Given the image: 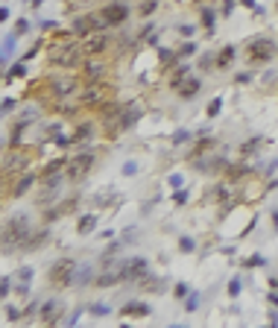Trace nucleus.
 I'll return each mask as SVG.
<instances>
[{"label": "nucleus", "instance_id": "nucleus-53", "mask_svg": "<svg viewBox=\"0 0 278 328\" xmlns=\"http://www.w3.org/2000/svg\"><path fill=\"white\" fill-rule=\"evenodd\" d=\"M170 185H173V187H182V176H170Z\"/></svg>", "mask_w": 278, "mask_h": 328}, {"label": "nucleus", "instance_id": "nucleus-3", "mask_svg": "<svg viewBox=\"0 0 278 328\" xmlns=\"http://www.w3.org/2000/svg\"><path fill=\"white\" fill-rule=\"evenodd\" d=\"M115 97H117V85L112 79L82 85L79 94H76V100L82 103V108H85V112H97V108H103L105 103H112Z\"/></svg>", "mask_w": 278, "mask_h": 328}, {"label": "nucleus", "instance_id": "nucleus-25", "mask_svg": "<svg viewBox=\"0 0 278 328\" xmlns=\"http://www.w3.org/2000/svg\"><path fill=\"white\" fill-rule=\"evenodd\" d=\"M234 59H237V47L234 44H226L217 50V73H226V70H232Z\"/></svg>", "mask_w": 278, "mask_h": 328}, {"label": "nucleus", "instance_id": "nucleus-39", "mask_svg": "<svg viewBox=\"0 0 278 328\" xmlns=\"http://www.w3.org/2000/svg\"><path fill=\"white\" fill-rule=\"evenodd\" d=\"M179 252H185V255H190V252H197V243H193V237H187V234H182V237H179Z\"/></svg>", "mask_w": 278, "mask_h": 328}, {"label": "nucleus", "instance_id": "nucleus-29", "mask_svg": "<svg viewBox=\"0 0 278 328\" xmlns=\"http://www.w3.org/2000/svg\"><path fill=\"white\" fill-rule=\"evenodd\" d=\"M23 76H26V68H23V59H21V62H15V65H9V68H6V73H3V82L9 85L12 79H23Z\"/></svg>", "mask_w": 278, "mask_h": 328}, {"label": "nucleus", "instance_id": "nucleus-31", "mask_svg": "<svg viewBox=\"0 0 278 328\" xmlns=\"http://www.w3.org/2000/svg\"><path fill=\"white\" fill-rule=\"evenodd\" d=\"M176 53H179V62L190 59L193 53H197V41H193V38H185L182 44H176Z\"/></svg>", "mask_w": 278, "mask_h": 328}, {"label": "nucleus", "instance_id": "nucleus-50", "mask_svg": "<svg viewBox=\"0 0 278 328\" xmlns=\"http://www.w3.org/2000/svg\"><path fill=\"white\" fill-rule=\"evenodd\" d=\"M120 173H123V176H135V173H138V164H135V161H126Z\"/></svg>", "mask_w": 278, "mask_h": 328}, {"label": "nucleus", "instance_id": "nucleus-1", "mask_svg": "<svg viewBox=\"0 0 278 328\" xmlns=\"http://www.w3.org/2000/svg\"><path fill=\"white\" fill-rule=\"evenodd\" d=\"M44 59L50 68L59 70H79V65L85 62V50H82V41L73 35V30H53L50 38H47L44 47Z\"/></svg>", "mask_w": 278, "mask_h": 328}, {"label": "nucleus", "instance_id": "nucleus-2", "mask_svg": "<svg viewBox=\"0 0 278 328\" xmlns=\"http://www.w3.org/2000/svg\"><path fill=\"white\" fill-rule=\"evenodd\" d=\"M144 117V105H132L126 103V108L120 112L117 117H112V120H105V123H100V135H103L105 141H117L123 138L126 132H132V129L138 126V120Z\"/></svg>", "mask_w": 278, "mask_h": 328}, {"label": "nucleus", "instance_id": "nucleus-18", "mask_svg": "<svg viewBox=\"0 0 278 328\" xmlns=\"http://www.w3.org/2000/svg\"><path fill=\"white\" fill-rule=\"evenodd\" d=\"M217 147H220L217 135H197L193 144H190V150H187V161H190V158H199V155H208V152H214Z\"/></svg>", "mask_w": 278, "mask_h": 328}, {"label": "nucleus", "instance_id": "nucleus-32", "mask_svg": "<svg viewBox=\"0 0 278 328\" xmlns=\"http://www.w3.org/2000/svg\"><path fill=\"white\" fill-rule=\"evenodd\" d=\"M94 205H97V208H108V205H115V208H117L115 190H100V194L94 197Z\"/></svg>", "mask_w": 278, "mask_h": 328}, {"label": "nucleus", "instance_id": "nucleus-54", "mask_svg": "<svg viewBox=\"0 0 278 328\" xmlns=\"http://www.w3.org/2000/svg\"><path fill=\"white\" fill-rule=\"evenodd\" d=\"M269 290H278V276H269Z\"/></svg>", "mask_w": 278, "mask_h": 328}, {"label": "nucleus", "instance_id": "nucleus-43", "mask_svg": "<svg viewBox=\"0 0 278 328\" xmlns=\"http://www.w3.org/2000/svg\"><path fill=\"white\" fill-rule=\"evenodd\" d=\"M0 293H3V302L12 296V276H3L0 279Z\"/></svg>", "mask_w": 278, "mask_h": 328}, {"label": "nucleus", "instance_id": "nucleus-27", "mask_svg": "<svg viewBox=\"0 0 278 328\" xmlns=\"http://www.w3.org/2000/svg\"><path fill=\"white\" fill-rule=\"evenodd\" d=\"M94 279H97V272L91 267H76V276H73V287H94Z\"/></svg>", "mask_w": 278, "mask_h": 328}, {"label": "nucleus", "instance_id": "nucleus-12", "mask_svg": "<svg viewBox=\"0 0 278 328\" xmlns=\"http://www.w3.org/2000/svg\"><path fill=\"white\" fill-rule=\"evenodd\" d=\"M82 41V50H85V56L88 59H97V56H112V50H115V38L108 30H100V33H91L79 38Z\"/></svg>", "mask_w": 278, "mask_h": 328}, {"label": "nucleus", "instance_id": "nucleus-8", "mask_svg": "<svg viewBox=\"0 0 278 328\" xmlns=\"http://www.w3.org/2000/svg\"><path fill=\"white\" fill-rule=\"evenodd\" d=\"M38 182H41L38 167H30V170H23V173L15 176V179H3V202L23 199L26 194H33V187H38Z\"/></svg>", "mask_w": 278, "mask_h": 328}, {"label": "nucleus", "instance_id": "nucleus-44", "mask_svg": "<svg viewBox=\"0 0 278 328\" xmlns=\"http://www.w3.org/2000/svg\"><path fill=\"white\" fill-rule=\"evenodd\" d=\"M170 293H173L176 299H187V293H190V290H187V284H182V281H176L173 287H170Z\"/></svg>", "mask_w": 278, "mask_h": 328}, {"label": "nucleus", "instance_id": "nucleus-7", "mask_svg": "<svg viewBox=\"0 0 278 328\" xmlns=\"http://www.w3.org/2000/svg\"><path fill=\"white\" fill-rule=\"evenodd\" d=\"M33 229L35 226L30 223V217H6V223H3V255H9L12 249L18 252Z\"/></svg>", "mask_w": 278, "mask_h": 328}, {"label": "nucleus", "instance_id": "nucleus-23", "mask_svg": "<svg viewBox=\"0 0 278 328\" xmlns=\"http://www.w3.org/2000/svg\"><path fill=\"white\" fill-rule=\"evenodd\" d=\"M197 12H199V30H205V35H214V26H217V15H220V9H214L211 3H202Z\"/></svg>", "mask_w": 278, "mask_h": 328}, {"label": "nucleus", "instance_id": "nucleus-6", "mask_svg": "<svg viewBox=\"0 0 278 328\" xmlns=\"http://www.w3.org/2000/svg\"><path fill=\"white\" fill-rule=\"evenodd\" d=\"M76 267H79V261L70 258V255L53 261L50 269H47V287H50V290H70V287H73Z\"/></svg>", "mask_w": 278, "mask_h": 328}, {"label": "nucleus", "instance_id": "nucleus-16", "mask_svg": "<svg viewBox=\"0 0 278 328\" xmlns=\"http://www.w3.org/2000/svg\"><path fill=\"white\" fill-rule=\"evenodd\" d=\"M65 319V302L62 299H47L38 305V325H59Z\"/></svg>", "mask_w": 278, "mask_h": 328}, {"label": "nucleus", "instance_id": "nucleus-41", "mask_svg": "<svg viewBox=\"0 0 278 328\" xmlns=\"http://www.w3.org/2000/svg\"><path fill=\"white\" fill-rule=\"evenodd\" d=\"M33 276H35V269H33V267H21L18 272H15V279L23 281V284H30V281H33Z\"/></svg>", "mask_w": 278, "mask_h": 328}, {"label": "nucleus", "instance_id": "nucleus-24", "mask_svg": "<svg viewBox=\"0 0 278 328\" xmlns=\"http://www.w3.org/2000/svg\"><path fill=\"white\" fill-rule=\"evenodd\" d=\"M150 314H152V308L147 302H141V299L126 302L123 308H120V316H123V319H147Z\"/></svg>", "mask_w": 278, "mask_h": 328}, {"label": "nucleus", "instance_id": "nucleus-55", "mask_svg": "<svg viewBox=\"0 0 278 328\" xmlns=\"http://www.w3.org/2000/svg\"><path fill=\"white\" fill-rule=\"evenodd\" d=\"M240 6H246V9H255V0H237Z\"/></svg>", "mask_w": 278, "mask_h": 328}, {"label": "nucleus", "instance_id": "nucleus-22", "mask_svg": "<svg viewBox=\"0 0 278 328\" xmlns=\"http://www.w3.org/2000/svg\"><path fill=\"white\" fill-rule=\"evenodd\" d=\"M135 287H138L141 293H150V296H152V293H155V296H161V293H167V281H164L161 276H152V272H147V276H144Z\"/></svg>", "mask_w": 278, "mask_h": 328}, {"label": "nucleus", "instance_id": "nucleus-37", "mask_svg": "<svg viewBox=\"0 0 278 328\" xmlns=\"http://www.w3.org/2000/svg\"><path fill=\"white\" fill-rule=\"evenodd\" d=\"M190 138H193V135H190V129H179V132H173V147H185V144H190Z\"/></svg>", "mask_w": 278, "mask_h": 328}, {"label": "nucleus", "instance_id": "nucleus-38", "mask_svg": "<svg viewBox=\"0 0 278 328\" xmlns=\"http://www.w3.org/2000/svg\"><path fill=\"white\" fill-rule=\"evenodd\" d=\"M264 264H267V258H264V255H249V258L240 261V267H243V269H255V267H264Z\"/></svg>", "mask_w": 278, "mask_h": 328}, {"label": "nucleus", "instance_id": "nucleus-13", "mask_svg": "<svg viewBox=\"0 0 278 328\" xmlns=\"http://www.w3.org/2000/svg\"><path fill=\"white\" fill-rule=\"evenodd\" d=\"M150 272V261L147 258H120V279H123V284H138L144 276Z\"/></svg>", "mask_w": 278, "mask_h": 328}, {"label": "nucleus", "instance_id": "nucleus-42", "mask_svg": "<svg viewBox=\"0 0 278 328\" xmlns=\"http://www.w3.org/2000/svg\"><path fill=\"white\" fill-rule=\"evenodd\" d=\"M199 308V293H187V299H185V311L187 314H193Z\"/></svg>", "mask_w": 278, "mask_h": 328}, {"label": "nucleus", "instance_id": "nucleus-33", "mask_svg": "<svg viewBox=\"0 0 278 328\" xmlns=\"http://www.w3.org/2000/svg\"><path fill=\"white\" fill-rule=\"evenodd\" d=\"M135 12H138L141 18H152V15L158 12V0H141Z\"/></svg>", "mask_w": 278, "mask_h": 328}, {"label": "nucleus", "instance_id": "nucleus-52", "mask_svg": "<svg viewBox=\"0 0 278 328\" xmlns=\"http://www.w3.org/2000/svg\"><path fill=\"white\" fill-rule=\"evenodd\" d=\"M269 305H272V308H278V290H269Z\"/></svg>", "mask_w": 278, "mask_h": 328}, {"label": "nucleus", "instance_id": "nucleus-48", "mask_svg": "<svg viewBox=\"0 0 278 328\" xmlns=\"http://www.w3.org/2000/svg\"><path fill=\"white\" fill-rule=\"evenodd\" d=\"M185 202H187V190H185V187H179V190L173 194V205H179V208H182Z\"/></svg>", "mask_w": 278, "mask_h": 328}, {"label": "nucleus", "instance_id": "nucleus-36", "mask_svg": "<svg viewBox=\"0 0 278 328\" xmlns=\"http://www.w3.org/2000/svg\"><path fill=\"white\" fill-rule=\"evenodd\" d=\"M223 103H226L223 97H214V100L208 103V108H205V117H211V120H214V117H220V112H223Z\"/></svg>", "mask_w": 278, "mask_h": 328}, {"label": "nucleus", "instance_id": "nucleus-35", "mask_svg": "<svg viewBox=\"0 0 278 328\" xmlns=\"http://www.w3.org/2000/svg\"><path fill=\"white\" fill-rule=\"evenodd\" d=\"M252 82H255V70H249V65H246V70L234 73V85H252Z\"/></svg>", "mask_w": 278, "mask_h": 328}, {"label": "nucleus", "instance_id": "nucleus-26", "mask_svg": "<svg viewBox=\"0 0 278 328\" xmlns=\"http://www.w3.org/2000/svg\"><path fill=\"white\" fill-rule=\"evenodd\" d=\"M261 147H264V138H261V135H252V138L240 141L237 155H240V158H255L258 152H261Z\"/></svg>", "mask_w": 278, "mask_h": 328}, {"label": "nucleus", "instance_id": "nucleus-49", "mask_svg": "<svg viewBox=\"0 0 278 328\" xmlns=\"http://www.w3.org/2000/svg\"><path fill=\"white\" fill-rule=\"evenodd\" d=\"M234 3H237V0H223V3H220V15H226V18H229V15L234 12Z\"/></svg>", "mask_w": 278, "mask_h": 328}, {"label": "nucleus", "instance_id": "nucleus-57", "mask_svg": "<svg viewBox=\"0 0 278 328\" xmlns=\"http://www.w3.org/2000/svg\"><path fill=\"white\" fill-rule=\"evenodd\" d=\"M275 15H278V0H275Z\"/></svg>", "mask_w": 278, "mask_h": 328}, {"label": "nucleus", "instance_id": "nucleus-56", "mask_svg": "<svg viewBox=\"0 0 278 328\" xmlns=\"http://www.w3.org/2000/svg\"><path fill=\"white\" fill-rule=\"evenodd\" d=\"M41 3H44V0H26V6H30V9H38Z\"/></svg>", "mask_w": 278, "mask_h": 328}, {"label": "nucleus", "instance_id": "nucleus-46", "mask_svg": "<svg viewBox=\"0 0 278 328\" xmlns=\"http://www.w3.org/2000/svg\"><path fill=\"white\" fill-rule=\"evenodd\" d=\"M176 33L182 35V38H193V35H197V26H190V23H182V26H176Z\"/></svg>", "mask_w": 278, "mask_h": 328}, {"label": "nucleus", "instance_id": "nucleus-15", "mask_svg": "<svg viewBox=\"0 0 278 328\" xmlns=\"http://www.w3.org/2000/svg\"><path fill=\"white\" fill-rule=\"evenodd\" d=\"M100 132V120L97 117H85V120H73V129H70V138H73V147H82V144H91Z\"/></svg>", "mask_w": 278, "mask_h": 328}, {"label": "nucleus", "instance_id": "nucleus-40", "mask_svg": "<svg viewBox=\"0 0 278 328\" xmlns=\"http://www.w3.org/2000/svg\"><path fill=\"white\" fill-rule=\"evenodd\" d=\"M88 314H91V316H108V305L91 302V305H88Z\"/></svg>", "mask_w": 278, "mask_h": 328}, {"label": "nucleus", "instance_id": "nucleus-21", "mask_svg": "<svg viewBox=\"0 0 278 328\" xmlns=\"http://www.w3.org/2000/svg\"><path fill=\"white\" fill-rule=\"evenodd\" d=\"M68 158H70V155H65V152H59V155H53V158H47V161L38 167V176H41V179H47V176L65 173V167H68Z\"/></svg>", "mask_w": 278, "mask_h": 328}, {"label": "nucleus", "instance_id": "nucleus-10", "mask_svg": "<svg viewBox=\"0 0 278 328\" xmlns=\"http://www.w3.org/2000/svg\"><path fill=\"white\" fill-rule=\"evenodd\" d=\"M82 205V194H70V197H62L59 202H53V205H47V208H41V223H53L62 220V217H70V214H76Z\"/></svg>", "mask_w": 278, "mask_h": 328}, {"label": "nucleus", "instance_id": "nucleus-5", "mask_svg": "<svg viewBox=\"0 0 278 328\" xmlns=\"http://www.w3.org/2000/svg\"><path fill=\"white\" fill-rule=\"evenodd\" d=\"M97 161H100V155H97V150H91V147H85V150L73 152V155L68 158V167H65L68 182H70V185H82V182H85V179L94 173Z\"/></svg>", "mask_w": 278, "mask_h": 328}, {"label": "nucleus", "instance_id": "nucleus-19", "mask_svg": "<svg viewBox=\"0 0 278 328\" xmlns=\"http://www.w3.org/2000/svg\"><path fill=\"white\" fill-rule=\"evenodd\" d=\"M190 76V65H185V62H179V65H173V68L164 73V85H167V91L176 94V88L182 85V82Z\"/></svg>", "mask_w": 278, "mask_h": 328}, {"label": "nucleus", "instance_id": "nucleus-30", "mask_svg": "<svg viewBox=\"0 0 278 328\" xmlns=\"http://www.w3.org/2000/svg\"><path fill=\"white\" fill-rule=\"evenodd\" d=\"M199 70H202V73H217V50L199 56Z\"/></svg>", "mask_w": 278, "mask_h": 328}, {"label": "nucleus", "instance_id": "nucleus-47", "mask_svg": "<svg viewBox=\"0 0 278 328\" xmlns=\"http://www.w3.org/2000/svg\"><path fill=\"white\" fill-rule=\"evenodd\" d=\"M12 112H18V100H12V97H3V115L9 117Z\"/></svg>", "mask_w": 278, "mask_h": 328}, {"label": "nucleus", "instance_id": "nucleus-11", "mask_svg": "<svg viewBox=\"0 0 278 328\" xmlns=\"http://www.w3.org/2000/svg\"><path fill=\"white\" fill-rule=\"evenodd\" d=\"M79 82L82 85H91V82H103L108 79V73H112V62L108 56H97V59H85L79 65Z\"/></svg>", "mask_w": 278, "mask_h": 328}, {"label": "nucleus", "instance_id": "nucleus-34", "mask_svg": "<svg viewBox=\"0 0 278 328\" xmlns=\"http://www.w3.org/2000/svg\"><path fill=\"white\" fill-rule=\"evenodd\" d=\"M240 290H243V279H240V276L229 279V284H226V296H229V299H237Z\"/></svg>", "mask_w": 278, "mask_h": 328}, {"label": "nucleus", "instance_id": "nucleus-45", "mask_svg": "<svg viewBox=\"0 0 278 328\" xmlns=\"http://www.w3.org/2000/svg\"><path fill=\"white\" fill-rule=\"evenodd\" d=\"M12 33L18 35V38H21V35H26V33H30V21H26V18L15 21V30H12Z\"/></svg>", "mask_w": 278, "mask_h": 328}, {"label": "nucleus", "instance_id": "nucleus-9", "mask_svg": "<svg viewBox=\"0 0 278 328\" xmlns=\"http://www.w3.org/2000/svg\"><path fill=\"white\" fill-rule=\"evenodd\" d=\"M35 161V150H26V147H12V150H3V179H15L21 176L23 170H30Z\"/></svg>", "mask_w": 278, "mask_h": 328}, {"label": "nucleus", "instance_id": "nucleus-4", "mask_svg": "<svg viewBox=\"0 0 278 328\" xmlns=\"http://www.w3.org/2000/svg\"><path fill=\"white\" fill-rule=\"evenodd\" d=\"M243 59H246V65H267V62L278 59V41L267 33L252 35L243 44Z\"/></svg>", "mask_w": 278, "mask_h": 328}, {"label": "nucleus", "instance_id": "nucleus-17", "mask_svg": "<svg viewBox=\"0 0 278 328\" xmlns=\"http://www.w3.org/2000/svg\"><path fill=\"white\" fill-rule=\"evenodd\" d=\"M50 223H41V226H35L33 232H30V237H26V240H23L21 243V249H18V252H26V255H30V252H38V249H44L47 243H50Z\"/></svg>", "mask_w": 278, "mask_h": 328}, {"label": "nucleus", "instance_id": "nucleus-28", "mask_svg": "<svg viewBox=\"0 0 278 328\" xmlns=\"http://www.w3.org/2000/svg\"><path fill=\"white\" fill-rule=\"evenodd\" d=\"M94 229H97V214H82L79 220H76V234H82V237H85V234H91Z\"/></svg>", "mask_w": 278, "mask_h": 328}, {"label": "nucleus", "instance_id": "nucleus-20", "mask_svg": "<svg viewBox=\"0 0 278 328\" xmlns=\"http://www.w3.org/2000/svg\"><path fill=\"white\" fill-rule=\"evenodd\" d=\"M199 91H202V79H199L197 73H190V76H187V79L179 85V88H176L173 97H176V100H182V103H190V100H193Z\"/></svg>", "mask_w": 278, "mask_h": 328}, {"label": "nucleus", "instance_id": "nucleus-51", "mask_svg": "<svg viewBox=\"0 0 278 328\" xmlns=\"http://www.w3.org/2000/svg\"><path fill=\"white\" fill-rule=\"evenodd\" d=\"M269 226H272V234H278V208L269 214Z\"/></svg>", "mask_w": 278, "mask_h": 328}, {"label": "nucleus", "instance_id": "nucleus-14", "mask_svg": "<svg viewBox=\"0 0 278 328\" xmlns=\"http://www.w3.org/2000/svg\"><path fill=\"white\" fill-rule=\"evenodd\" d=\"M100 12L105 15V21H108V26H112V30L126 26L129 18H132V6H129V3H123V0H108V3H103V6H100Z\"/></svg>", "mask_w": 278, "mask_h": 328}]
</instances>
